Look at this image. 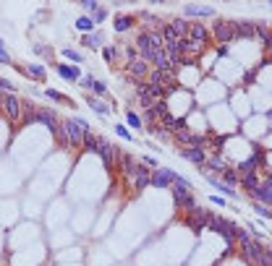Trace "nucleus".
<instances>
[{"label":"nucleus","instance_id":"f257e3e1","mask_svg":"<svg viewBox=\"0 0 272 266\" xmlns=\"http://www.w3.org/2000/svg\"><path fill=\"white\" fill-rule=\"evenodd\" d=\"M170 193H173V201L178 209H184L186 214L196 212L199 204H196V196L191 193V180H186L184 175H178V180L173 183V188H170Z\"/></svg>","mask_w":272,"mask_h":266},{"label":"nucleus","instance_id":"f03ea898","mask_svg":"<svg viewBox=\"0 0 272 266\" xmlns=\"http://www.w3.org/2000/svg\"><path fill=\"white\" fill-rule=\"evenodd\" d=\"M84 136L86 133L74 123V118H63L60 120V131H58L55 138H58L66 149H78V146H84Z\"/></svg>","mask_w":272,"mask_h":266},{"label":"nucleus","instance_id":"7ed1b4c3","mask_svg":"<svg viewBox=\"0 0 272 266\" xmlns=\"http://www.w3.org/2000/svg\"><path fill=\"white\" fill-rule=\"evenodd\" d=\"M207 227L212 230V233H218L225 243H228V248H238V243H236V225L230 222V219H225V217H218V214H210V222Z\"/></svg>","mask_w":272,"mask_h":266},{"label":"nucleus","instance_id":"20e7f679","mask_svg":"<svg viewBox=\"0 0 272 266\" xmlns=\"http://www.w3.org/2000/svg\"><path fill=\"white\" fill-rule=\"evenodd\" d=\"M118 149H116V144L110 141V138H105V136H100V146H97V157L102 159V165H105V170L110 172L112 167L118 165Z\"/></svg>","mask_w":272,"mask_h":266},{"label":"nucleus","instance_id":"39448f33","mask_svg":"<svg viewBox=\"0 0 272 266\" xmlns=\"http://www.w3.org/2000/svg\"><path fill=\"white\" fill-rule=\"evenodd\" d=\"M212 34H214V39H218L220 44H228L236 37V21H228V18H214L212 21Z\"/></svg>","mask_w":272,"mask_h":266},{"label":"nucleus","instance_id":"423d86ee","mask_svg":"<svg viewBox=\"0 0 272 266\" xmlns=\"http://www.w3.org/2000/svg\"><path fill=\"white\" fill-rule=\"evenodd\" d=\"M3 112H6V118L10 123H21V118H24V99L16 97V94H3Z\"/></svg>","mask_w":272,"mask_h":266},{"label":"nucleus","instance_id":"0eeeda50","mask_svg":"<svg viewBox=\"0 0 272 266\" xmlns=\"http://www.w3.org/2000/svg\"><path fill=\"white\" fill-rule=\"evenodd\" d=\"M60 115L55 112V110H50V107H40L37 110V123H42L44 128H48L52 136H58V131H60Z\"/></svg>","mask_w":272,"mask_h":266},{"label":"nucleus","instance_id":"6e6552de","mask_svg":"<svg viewBox=\"0 0 272 266\" xmlns=\"http://www.w3.org/2000/svg\"><path fill=\"white\" fill-rule=\"evenodd\" d=\"M210 214H212V212H207V209H202V206H199L196 212H191V214H186V219H184V222H186V227L191 230V233H194V235H199L202 230H207V222H210Z\"/></svg>","mask_w":272,"mask_h":266},{"label":"nucleus","instance_id":"1a4fd4ad","mask_svg":"<svg viewBox=\"0 0 272 266\" xmlns=\"http://www.w3.org/2000/svg\"><path fill=\"white\" fill-rule=\"evenodd\" d=\"M178 180V172L170 167H157L152 172V186L154 188H173V183Z\"/></svg>","mask_w":272,"mask_h":266},{"label":"nucleus","instance_id":"9d476101","mask_svg":"<svg viewBox=\"0 0 272 266\" xmlns=\"http://www.w3.org/2000/svg\"><path fill=\"white\" fill-rule=\"evenodd\" d=\"M150 73H152V65L146 63V60H142V57L126 65V76L131 81H146V78H150Z\"/></svg>","mask_w":272,"mask_h":266},{"label":"nucleus","instance_id":"9b49d317","mask_svg":"<svg viewBox=\"0 0 272 266\" xmlns=\"http://www.w3.org/2000/svg\"><path fill=\"white\" fill-rule=\"evenodd\" d=\"M134 47L139 50V57H142V60L152 63L154 47H152V42H150V31H139V34H136V39H134Z\"/></svg>","mask_w":272,"mask_h":266},{"label":"nucleus","instance_id":"f8f14e48","mask_svg":"<svg viewBox=\"0 0 272 266\" xmlns=\"http://www.w3.org/2000/svg\"><path fill=\"white\" fill-rule=\"evenodd\" d=\"M118 165H120V170H123V175H128V178L134 180V178H136V172L144 167V162H142V159H136L134 154H118Z\"/></svg>","mask_w":272,"mask_h":266},{"label":"nucleus","instance_id":"ddd939ff","mask_svg":"<svg viewBox=\"0 0 272 266\" xmlns=\"http://www.w3.org/2000/svg\"><path fill=\"white\" fill-rule=\"evenodd\" d=\"M55 71H58V76H60V78L71 81V84H78V81L84 78V73H82V68H78V65H66V63H55Z\"/></svg>","mask_w":272,"mask_h":266},{"label":"nucleus","instance_id":"4468645a","mask_svg":"<svg viewBox=\"0 0 272 266\" xmlns=\"http://www.w3.org/2000/svg\"><path fill=\"white\" fill-rule=\"evenodd\" d=\"M180 157H184L186 162H191V165H196V167H202V165H207V157H210V152L207 149H180Z\"/></svg>","mask_w":272,"mask_h":266},{"label":"nucleus","instance_id":"2eb2a0df","mask_svg":"<svg viewBox=\"0 0 272 266\" xmlns=\"http://www.w3.org/2000/svg\"><path fill=\"white\" fill-rule=\"evenodd\" d=\"M170 26H173V31L178 34V39H188L191 37V24H194V21H188L186 16H178V18H170L168 21Z\"/></svg>","mask_w":272,"mask_h":266},{"label":"nucleus","instance_id":"dca6fc26","mask_svg":"<svg viewBox=\"0 0 272 266\" xmlns=\"http://www.w3.org/2000/svg\"><path fill=\"white\" fill-rule=\"evenodd\" d=\"M236 37L238 39H256V24L254 21H236Z\"/></svg>","mask_w":272,"mask_h":266},{"label":"nucleus","instance_id":"f3484780","mask_svg":"<svg viewBox=\"0 0 272 266\" xmlns=\"http://www.w3.org/2000/svg\"><path fill=\"white\" fill-rule=\"evenodd\" d=\"M18 71H24L32 81H48V71H44V65H40V63H26L24 68L18 65Z\"/></svg>","mask_w":272,"mask_h":266},{"label":"nucleus","instance_id":"a211bd4d","mask_svg":"<svg viewBox=\"0 0 272 266\" xmlns=\"http://www.w3.org/2000/svg\"><path fill=\"white\" fill-rule=\"evenodd\" d=\"M82 44H84V47H89V50H100V52L108 47V44H105V37H102L100 31H94V34H84V37H82Z\"/></svg>","mask_w":272,"mask_h":266},{"label":"nucleus","instance_id":"6ab92c4d","mask_svg":"<svg viewBox=\"0 0 272 266\" xmlns=\"http://www.w3.org/2000/svg\"><path fill=\"white\" fill-rule=\"evenodd\" d=\"M184 13H186V18H212L214 10L210 5H186Z\"/></svg>","mask_w":272,"mask_h":266},{"label":"nucleus","instance_id":"aec40b11","mask_svg":"<svg viewBox=\"0 0 272 266\" xmlns=\"http://www.w3.org/2000/svg\"><path fill=\"white\" fill-rule=\"evenodd\" d=\"M150 186H152V172H150V167L144 165L139 172H136V178H134V191H144Z\"/></svg>","mask_w":272,"mask_h":266},{"label":"nucleus","instance_id":"412c9836","mask_svg":"<svg viewBox=\"0 0 272 266\" xmlns=\"http://www.w3.org/2000/svg\"><path fill=\"white\" fill-rule=\"evenodd\" d=\"M84 102H86V105H89V107H92V110L100 115V118H110V107H108V105H105V102H102L100 97H94V94H86V97H84Z\"/></svg>","mask_w":272,"mask_h":266},{"label":"nucleus","instance_id":"4be33fe9","mask_svg":"<svg viewBox=\"0 0 272 266\" xmlns=\"http://www.w3.org/2000/svg\"><path fill=\"white\" fill-rule=\"evenodd\" d=\"M238 186L244 188V193H252L262 186V178H259V172H248V175H241V183Z\"/></svg>","mask_w":272,"mask_h":266},{"label":"nucleus","instance_id":"5701e85b","mask_svg":"<svg viewBox=\"0 0 272 266\" xmlns=\"http://www.w3.org/2000/svg\"><path fill=\"white\" fill-rule=\"evenodd\" d=\"M204 167H207L210 172H220V175H222V172L228 170V162H225L222 154H210V157H207V165H204Z\"/></svg>","mask_w":272,"mask_h":266},{"label":"nucleus","instance_id":"b1692460","mask_svg":"<svg viewBox=\"0 0 272 266\" xmlns=\"http://www.w3.org/2000/svg\"><path fill=\"white\" fill-rule=\"evenodd\" d=\"M191 39L199 42L202 47H207V44H210V29L202 26V24H191Z\"/></svg>","mask_w":272,"mask_h":266},{"label":"nucleus","instance_id":"393cba45","mask_svg":"<svg viewBox=\"0 0 272 266\" xmlns=\"http://www.w3.org/2000/svg\"><path fill=\"white\" fill-rule=\"evenodd\" d=\"M248 199H254V201H259V204H267V206H272V188H267V186H259L256 191H252V193H246Z\"/></svg>","mask_w":272,"mask_h":266},{"label":"nucleus","instance_id":"a878e982","mask_svg":"<svg viewBox=\"0 0 272 266\" xmlns=\"http://www.w3.org/2000/svg\"><path fill=\"white\" fill-rule=\"evenodd\" d=\"M134 24H136V18H134V16H126V13L112 18V29H116V34H123V31H128Z\"/></svg>","mask_w":272,"mask_h":266},{"label":"nucleus","instance_id":"bb28decb","mask_svg":"<svg viewBox=\"0 0 272 266\" xmlns=\"http://www.w3.org/2000/svg\"><path fill=\"white\" fill-rule=\"evenodd\" d=\"M238 175H248V172H259L262 167H259V162L254 159V157H248V159H244V162H238Z\"/></svg>","mask_w":272,"mask_h":266},{"label":"nucleus","instance_id":"cd10ccee","mask_svg":"<svg viewBox=\"0 0 272 266\" xmlns=\"http://www.w3.org/2000/svg\"><path fill=\"white\" fill-rule=\"evenodd\" d=\"M254 240V233L248 227H238L236 225V243H238V248H244V246H248V243Z\"/></svg>","mask_w":272,"mask_h":266},{"label":"nucleus","instance_id":"c85d7f7f","mask_svg":"<svg viewBox=\"0 0 272 266\" xmlns=\"http://www.w3.org/2000/svg\"><path fill=\"white\" fill-rule=\"evenodd\" d=\"M76 29L82 31V34H94V21H92V16L76 18Z\"/></svg>","mask_w":272,"mask_h":266},{"label":"nucleus","instance_id":"c756f323","mask_svg":"<svg viewBox=\"0 0 272 266\" xmlns=\"http://www.w3.org/2000/svg\"><path fill=\"white\" fill-rule=\"evenodd\" d=\"M222 183L225 186H230V188H236L238 183H241V175H238V170H233V167H228L222 172Z\"/></svg>","mask_w":272,"mask_h":266},{"label":"nucleus","instance_id":"7c9ffc66","mask_svg":"<svg viewBox=\"0 0 272 266\" xmlns=\"http://www.w3.org/2000/svg\"><path fill=\"white\" fill-rule=\"evenodd\" d=\"M97 146H100V136H97V133H86V136H84V152L97 154Z\"/></svg>","mask_w":272,"mask_h":266},{"label":"nucleus","instance_id":"2f4dec72","mask_svg":"<svg viewBox=\"0 0 272 266\" xmlns=\"http://www.w3.org/2000/svg\"><path fill=\"white\" fill-rule=\"evenodd\" d=\"M126 123L131 125L134 131H142V128H144V120H142V115H136L134 110H126Z\"/></svg>","mask_w":272,"mask_h":266},{"label":"nucleus","instance_id":"473e14b6","mask_svg":"<svg viewBox=\"0 0 272 266\" xmlns=\"http://www.w3.org/2000/svg\"><path fill=\"white\" fill-rule=\"evenodd\" d=\"M32 50H34V55H40V57H44V60H50V63L55 65V60H52V50L48 47V44H40V42H37Z\"/></svg>","mask_w":272,"mask_h":266},{"label":"nucleus","instance_id":"72a5a7b5","mask_svg":"<svg viewBox=\"0 0 272 266\" xmlns=\"http://www.w3.org/2000/svg\"><path fill=\"white\" fill-rule=\"evenodd\" d=\"M152 110H154V115H157V120L168 118V115H170V110H168V99H157Z\"/></svg>","mask_w":272,"mask_h":266},{"label":"nucleus","instance_id":"f704fd0d","mask_svg":"<svg viewBox=\"0 0 272 266\" xmlns=\"http://www.w3.org/2000/svg\"><path fill=\"white\" fill-rule=\"evenodd\" d=\"M63 57H68V60H74V65L84 63V55H82V52H76L74 47H63Z\"/></svg>","mask_w":272,"mask_h":266},{"label":"nucleus","instance_id":"c9c22d12","mask_svg":"<svg viewBox=\"0 0 272 266\" xmlns=\"http://www.w3.org/2000/svg\"><path fill=\"white\" fill-rule=\"evenodd\" d=\"M252 157L259 162V167H264V162H267V154H264V149L259 146V144H252Z\"/></svg>","mask_w":272,"mask_h":266},{"label":"nucleus","instance_id":"e433bc0d","mask_svg":"<svg viewBox=\"0 0 272 266\" xmlns=\"http://www.w3.org/2000/svg\"><path fill=\"white\" fill-rule=\"evenodd\" d=\"M252 209H254L259 217H264V219H272V209H270L267 204H259V201H254V206H252Z\"/></svg>","mask_w":272,"mask_h":266},{"label":"nucleus","instance_id":"4c0bfd02","mask_svg":"<svg viewBox=\"0 0 272 266\" xmlns=\"http://www.w3.org/2000/svg\"><path fill=\"white\" fill-rule=\"evenodd\" d=\"M92 94L94 97H108V84H105V81H94V89H92Z\"/></svg>","mask_w":272,"mask_h":266},{"label":"nucleus","instance_id":"58836bf2","mask_svg":"<svg viewBox=\"0 0 272 266\" xmlns=\"http://www.w3.org/2000/svg\"><path fill=\"white\" fill-rule=\"evenodd\" d=\"M112 128H116V133H118L120 138H126V141H128V144L134 141V136H131V131L126 128V125H120V123H116V125H112Z\"/></svg>","mask_w":272,"mask_h":266},{"label":"nucleus","instance_id":"ea45409f","mask_svg":"<svg viewBox=\"0 0 272 266\" xmlns=\"http://www.w3.org/2000/svg\"><path fill=\"white\" fill-rule=\"evenodd\" d=\"M100 8H102V5H100V3H94V0H86V3H82V10H84V13H92V16L97 13Z\"/></svg>","mask_w":272,"mask_h":266},{"label":"nucleus","instance_id":"a19ab883","mask_svg":"<svg viewBox=\"0 0 272 266\" xmlns=\"http://www.w3.org/2000/svg\"><path fill=\"white\" fill-rule=\"evenodd\" d=\"M102 57H105V63H116V60H118V55H116V47H110V44H108V47L102 50Z\"/></svg>","mask_w":272,"mask_h":266},{"label":"nucleus","instance_id":"79ce46f5","mask_svg":"<svg viewBox=\"0 0 272 266\" xmlns=\"http://www.w3.org/2000/svg\"><path fill=\"white\" fill-rule=\"evenodd\" d=\"M94 81H97L94 76H84L82 81H78V86H82L84 91H92V89H94Z\"/></svg>","mask_w":272,"mask_h":266},{"label":"nucleus","instance_id":"37998d69","mask_svg":"<svg viewBox=\"0 0 272 266\" xmlns=\"http://www.w3.org/2000/svg\"><path fill=\"white\" fill-rule=\"evenodd\" d=\"M105 18H108V8H100L97 13L92 16V21H94V26H100V24H105Z\"/></svg>","mask_w":272,"mask_h":266},{"label":"nucleus","instance_id":"c03bdc74","mask_svg":"<svg viewBox=\"0 0 272 266\" xmlns=\"http://www.w3.org/2000/svg\"><path fill=\"white\" fill-rule=\"evenodd\" d=\"M267 37H270V29H267L264 24H256V39H262V42H264Z\"/></svg>","mask_w":272,"mask_h":266},{"label":"nucleus","instance_id":"a18cd8bd","mask_svg":"<svg viewBox=\"0 0 272 266\" xmlns=\"http://www.w3.org/2000/svg\"><path fill=\"white\" fill-rule=\"evenodd\" d=\"M259 266H272V248H264V253H262V261H259Z\"/></svg>","mask_w":272,"mask_h":266},{"label":"nucleus","instance_id":"49530a36","mask_svg":"<svg viewBox=\"0 0 272 266\" xmlns=\"http://www.w3.org/2000/svg\"><path fill=\"white\" fill-rule=\"evenodd\" d=\"M0 86H3V91H6V94H16V86L10 84L8 78H0Z\"/></svg>","mask_w":272,"mask_h":266},{"label":"nucleus","instance_id":"de8ad7c7","mask_svg":"<svg viewBox=\"0 0 272 266\" xmlns=\"http://www.w3.org/2000/svg\"><path fill=\"white\" fill-rule=\"evenodd\" d=\"M74 123H76L84 133H92V128H89V120H86V118H74Z\"/></svg>","mask_w":272,"mask_h":266},{"label":"nucleus","instance_id":"09e8293b","mask_svg":"<svg viewBox=\"0 0 272 266\" xmlns=\"http://www.w3.org/2000/svg\"><path fill=\"white\" fill-rule=\"evenodd\" d=\"M0 63H3V65L14 63V60H10V55H8V50H6V44H0Z\"/></svg>","mask_w":272,"mask_h":266},{"label":"nucleus","instance_id":"8fccbe9b","mask_svg":"<svg viewBox=\"0 0 272 266\" xmlns=\"http://www.w3.org/2000/svg\"><path fill=\"white\" fill-rule=\"evenodd\" d=\"M142 162H144V165L150 167V170H157V167H160V165H157V159H154V157H142Z\"/></svg>","mask_w":272,"mask_h":266},{"label":"nucleus","instance_id":"3c124183","mask_svg":"<svg viewBox=\"0 0 272 266\" xmlns=\"http://www.w3.org/2000/svg\"><path fill=\"white\" fill-rule=\"evenodd\" d=\"M262 186L272 188V170H267V172H264V180H262Z\"/></svg>","mask_w":272,"mask_h":266},{"label":"nucleus","instance_id":"603ef678","mask_svg":"<svg viewBox=\"0 0 272 266\" xmlns=\"http://www.w3.org/2000/svg\"><path fill=\"white\" fill-rule=\"evenodd\" d=\"M228 52H230V50H228V44H218V55H220V57H225Z\"/></svg>","mask_w":272,"mask_h":266},{"label":"nucleus","instance_id":"864d4df0","mask_svg":"<svg viewBox=\"0 0 272 266\" xmlns=\"http://www.w3.org/2000/svg\"><path fill=\"white\" fill-rule=\"evenodd\" d=\"M262 44H264V50H267V52H272V31H270V37H267Z\"/></svg>","mask_w":272,"mask_h":266},{"label":"nucleus","instance_id":"5fc2aeb1","mask_svg":"<svg viewBox=\"0 0 272 266\" xmlns=\"http://www.w3.org/2000/svg\"><path fill=\"white\" fill-rule=\"evenodd\" d=\"M212 204H218V206H222L225 201H222V196H212Z\"/></svg>","mask_w":272,"mask_h":266}]
</instances>
